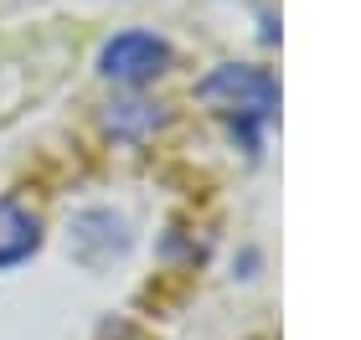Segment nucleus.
Instances as JSON below:
<instances>
[{
	"mask_svg": "<svg viewBox=\"0 0 361 340\" xmlns=\"http://www.w3.org/2000/svg\"><path fill=\"white\" fill-rule=\"evenodd\" d=\"M202 103H212L222 119H233V129L248 144H258V129L274 119L279 108V83L264 68H217L202 88Z\"/></svg>",
	"mask_w": 361,
	"mask_h": 340,
	"instance_id": "nucleus-1",
	"label": "nucleus"
},
{
	"mask_svg": "<svg viewBox=\"0 0 361 340\" xmlns=\"http://www.w3.org/2000/svg\"><path fill=\"white\" fill-rule=\"evenodd\" d=\"M37 242H42L37 217H31L26 206H16V201H0V268L31 258V253H37Z\"/></svg>",
	"mask_w": 361,
	"mask_h": 340,
	"instance_id": "nucleus-3",
	"label": "nucleus"
},
{
	"mask_svg": "<svg viewBox=\"0 0 361 340\" xmlns=\"http://www.w3.org/2000/svg\"><path fill=\"white\" fill-rule=\"evenodd\" d=\"M171 46L155 37V31H119L104 52H98V73L114 77V83H150V77L166 73Z\"/></svg>",
	"mask_w": 361,
	"mask_h": 340,
	"instance_id": "nucleus-2",
	"label": "nucleus"
}]
</instances>
